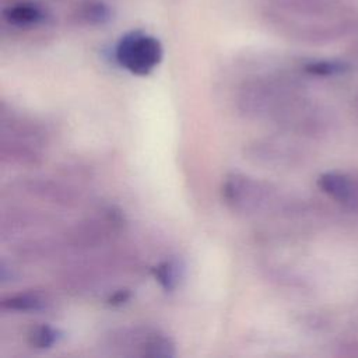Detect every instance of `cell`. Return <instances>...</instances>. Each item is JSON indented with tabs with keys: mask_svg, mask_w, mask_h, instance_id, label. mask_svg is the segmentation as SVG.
<instances>
[{
	"mask_svg": "<svg viewBox=\"0 0 358 358\" xmlns=\"http://www.w3.org/2000/svg\"><path fill=\"white\" fill-rule=\"evenodd\" d=\"M129 299H130V291L129 289H119L108 298V303L112 305V306H119V305H123L124 302H127Z\"/></svg>",
	"mask_w": 358,
	"mask_h": 358,
	"instance_id": "8fae6325",
	"label": "cell"
},
{
	"mask_svg": "<svg viewBox=\"0 0 358 358\" xmlns=\"http://www.w3.org/2000/svg\"><path fill=\"white\" fill-rule=\"evenodd\" d=\"M4 20L17 28H34L46 20L45 8L34 1H18L3 10Z\"/></svg>",
	"mask_w": 358,
	"mask_h": 358,
	"instance_id": "277c9868",
	"label": "cell"
},
{
	"mask_svg": "<svg viewBox=\"0 0 358 358\" xmlns=\"http://www.w3.org/2000/svg\"><path fill=\"white\" fill-rule=\"evenodd\" d=\"M63 337V331L48 323L36 324L28 331V344L36 350H48L57 344Z\"/></svg>",
	"mask_w": 358,
	"mask_h": 358,
	"instance_id": "52a82bcc",
	"label": "cell"
},
{
	"mask_svg": "<svg viewBox=\"0 0 358 358\" xmlns=\"http://www.w3.org/2000/svg\"><path fill=\"white\" fill-rule=\"evenodd\" d=\"M1 306L10 310L36 312L48 306V301L38 292H20L10 295L1 301Z\"/></svg>",
	"mask_w": 358,
	"mask_h": 358,
	"instance_id": "8992f818",
	"label": "cell"
},
{
	"mask_svg": "<svg viewBox=\"0 0 358 358\" xmlns=\"http://www.w3.org/2000/svg\"><path fill=\"white\" fill-rule=\"evenodd\" d=\"M161 42L143 31L124 34L115 48V59L120 67L134 76H148L161 63Z\"/></svg>",
	"mask_w": 358,
	"mask_h": 358,
	"instance_id": "6da1fadb",
	"label": "cell"
},
{
	"mask_svg": "<svg viewBox=\"0 0 358 358\" xmlns=\"http://www.w3.org/2000/svg\"><path fill=\"white\" fill-rule=\"evenodd\" d=\"M129 341L143 357H172L175 355L173 341L158 330H145L130 334Z\"/></svg>",
	"mask_w": 358,
	"mask_h": 358,
	"instance_id": "3957f363",
	"label": "cell"
},
{
	"mask_svg": "<svg viewBox=\"0 0 358 358\" xmlns=\"http://www.w3.org/2000/svg\"><path fill=\"white\" fill-rule=\"evenodd\" d=\"M112 17V13H110V8L101 3V1H96V3H90L84 7L83 13H81V18L88 22V24H92V25H98V24H105L106 21H109Z\"/></svg>",
	"mask_w": 358,
	"mask_h": 358,
	"instance_id": "30bf717a",
	"label": "cell"
},
{
	"mask_svg": "<svg viewBox=\"0 0 358 358\" xmlns=\"http://www.w3.org/2000/svg\"><path fill=\"white\" fill-rule=\"evenodd\" d=\"M348 69V64L338 60H315L305 64V71L313 76H333L343 73Z\"/></svg>",
	"mask_w": 358,
	"mask_h": 358,
	"instance_id": "9c48e42d",
	"label": "cell"
},
{
	"mask_svg": "<svg viewBox=\"0 0 358 358\" xmlns=\"http://www.w3.org/2000/svg\"><path fill=\"white\" fill-rule=\"evenodd\" d=\"M152 275L164 291L172 292L185 277V266L178 259H168L152 268Z\"/></svg>",
	"mask_w": 358,
	"mask_h": 358,
	"instance_id": "5b68a950",
	"label": "cell"
},
{
	"mask_svg": "<svg viewBox=\"0 0 358 358\" xmlns=\"http://www.w3.org/2000/svg\"><path fill=\"white\" fill-rule=\"evenodd\" d=\"M320 187L338 200H347L350 196V183L337 173H324L319 178Z\"/></svg>",
	"mask_w": 358,
	"mask_h": 358,
	"instance_id": "ba28073f",
	"label": "cell"
},
{
	"mask_svg": "<svg viewBox=\"0 0 358 358\" xmlns=\"http://www.w3.org/2000/svg\"><path fill=\"white\" fill-rule=\"evenodd\" d=\"M268 187L242 173H229L222 182V199L234 210L252 214L263 208L268 197Z\"/></svg>",
	"mask_w": 358,
	"mask_h": 358,
	"instance_id": "7a4b0ae2",
	"label": "cell"
}]
</instances>
